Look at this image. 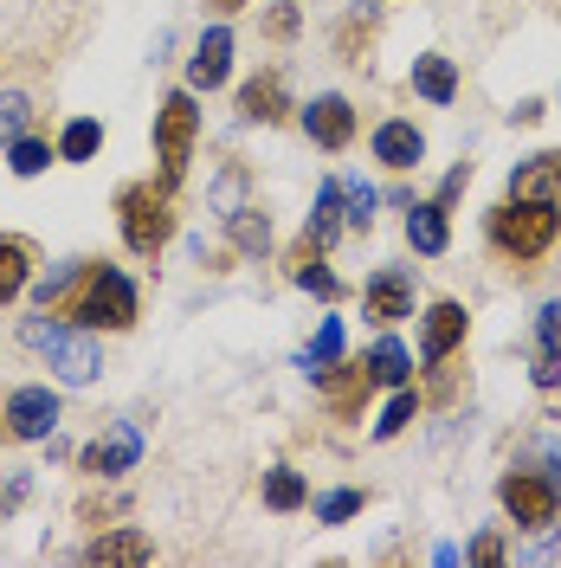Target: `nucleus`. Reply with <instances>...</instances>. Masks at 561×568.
<instances>
[{
  "mask_svg": "<svg viewBox=\"0 0 561 568\" xmlns=\"http://www.w3.org/2000/svg\"><path fill=\"white\" fill-rule=\"evenodd\" d=\"M284 78L278 71H265V78H252L246 91H239V116H246V123H278L284 116Z\"/></svg>",
  "mask_w": 561,
  "mask_h": 568,
  "instance_id": "obj_21",
  "label": "nucleus"
},
{
  "mask_svg": "<svg viewBox=\"0 0 561 568\" xmlns=\"http://www.w3.org/2000/svg\"><path fill=\"white\" fill-rule=\"evenodd\" d=\"M142 459V433L130 420H104V433L84 446V471L91 478H123V471H136Z\"/></svg>",
  "mask_w": 561,
  "mask_h": 568,
  "instance_id": "obj_7",
  "label": "nucleus"
},
{
  "mask_svg": "<svg viewBox=\"0 0 561 568\" xmlns=\"http://www.w3.org/2000/svg\"><path fill=\"white\" fill-rule=\"evenodd\" d=\"M368 375H375V382H387V388H407V375H414V355L400 349L394 336H381V343L368 349Z\"/></svg>",
  "mask_w": 561,
  "mask_h": 568,
  "instance_id": "obj_22",
  "label": "nucleus"
},
{
  "mask_svg": "<svg viewBox=\"0 0 561 568\" xmlns=\"http://www.w3.org/2000/svg\"><path fill=\"white\" fill-rule=\"evenodd\" d=\"M239 207H246V175H239V169H226V175L213 181V213L226 220V213H239Z\"/></svg>",
  "mask_w": 561,
  "mask_h": 568,
  "instance_id": "obj_31",
  "label": "nucleus"
},
{
  "mask_svg": "<svg viewBox=\"0 0 561 568\" xmlns=\"http://www.w3.org/2000/svg\"><path fill=\"white\" fill-rule=\"evenodd\" d=\"M484 240H491V252H503L510 265L542 258V252L561 240V201H503V207H491V220H484Z\"/></svg>",
  "mask_w": 561,
  "mask_h": 568,
  "instance_id": "obj_2",
  "label": "nucleus"
},
{
  "mask_svg": "<svg viewBox=\"0 0 561 568\" xmlns=\"http://www.w3.org/2000/svg\"><path fill=\"white\" fill-rule=\"evenodd\" d=\"M226 233H233V246H239V252H265V246H272V220H265L258 207L226 213Z\"/></svg>",
  "mask_w": 561,
  "mask_h": 568,
  "instance_id": "obj_25",
  "label": "nucleus"
},
{
  "mask_svg": "<svg viewBox=\"0 0 561 568\" xmlns=\"http://www.w3.org/2000/svg\"><path fill=\"white\" fill-rule=\"evenodd\" d=\"M7 169H13V175H39V169H52V142L13 136L7 142Z\"/></svg>",
  "mask_w": 561,
  "mask_h": 568,
  "instance_id": "obj_27",
  "label": "nucleus"
},
{
  "mask_svg": "<svg viewBox=\"0 0 561 568\" xmlns=\"http://www.w3.org/2000/svg\"><path fill=\"white\" fill-rule=\"evenodd\" d=\"M497 497H503V510L517 517V530H549V524H555V510H561L555 485H549L542 471H503Z\"/></svg>",
  "mask_w": 561,
  "mask_h": 568,
  "instance_id": "obj_6",
  "label": "nucleus"
},
{
  "mask_svg": "<svg viewBox=\"0 0 561 568\" xmlns=\"http://www.w3.org/2000/svg\"><path fill=\"white\" fill-rule=\"evenodd\" d=\"M0 420H7V439H52V426H59V394L52 388H13L7 407H0Z\"/></svg>",
  "mask_w": 561,
  "mask_h": 568,
  "instance_id": "obj_8",
  "label": "nucleus"
},
{
  "mask_svg": "<svg viewBox=\"0 0 561 568\" xmlns=\"http://www.w3.org/2000/svg\"><path fill=\"white\" fill-rule=\"evenodd\" d=\"M194 136H201V104H194V91H169L162 110H155V162H162V187H175V181L187 175Z\"/></svg>",
  "mask_w": 561,
  "mask_h": 568,
  "instance_id": "obj_5",
  "label": "nucleus"
},
{
  "mask_svg": "<svg viewBox=\"0 0 561 568\" xmlns=\"http://www.w3.org/2000/svg\"><path fill=\"white\" fill-rule=\"evenodd\" d=\"M226 71H233V27H207L187 59V91H220Z\"/></svg>",
  "mask_w": 561,
  "mask_h": 568,
  "instance_id": "obj_10",
  "label": "nucleus"
},
{
  "mask_svg": "<svg viewBox=\"0 0 561 568\" xmlns=\"http://www.w3.org/2000/svg\"><path fill=\"white\" fill-rule=\"evenodd\" d=\"M0 504H7V497H0Z\"/></svg>",
  "mask_w": 561,
  "mask_h": 568,
  "instance_id": "obj_40",
  "label": "nucleus"
},
{
  "mask_svg": "<svg viewBox=\"0 0 561 568\" xmlns=\"http://www.w3.org/2000/svg\"><path fill=\"white\" fill-rule=\"evenodd\" d=\"M116 220H123V246L136 258H155V252L175 240V207H169V187L155 181H130L116 194Z\"/></svg>",
  "mask_w": 561,
  "mask_h": 568,
  "instance_id": "obj_3",
  "label": "nucleus"
},
{
  "mask_svg": "<svg viewBox=\"0 0 561 568\" xmlns=\"http://www.w3.org/2000/svg\"><path fill=\"white\" fill-rule=\"evenodd\" d=\"M465 556H471V562H484V568H491V562H503V536H497V530L471 536V549H465Z\"/></svg>",
  "mask_w": 561,
  "mask_h": 568,
  "instance_id": "obj_35",
  "label": "nucleus"
},
{
  "mask_svg": "<svg viewBox=\"0 0 561 568\" xmlns=\"http://www.w3.org/2000/svg\"><path fill=\"white\" fill-rule=\"evenodd\" d=\"M361 304H368V317L375 323L414 317V272H407V265H381L375 278L361 284Z\"/></svg>",
  "mask_w": 561,
  "mask_h": 568,
  "instance_id": "obj_9",
  "label": "nucleus"
},
{
  "mask_svg": "<svg viewBox=\"0 0 561 568\" xmlns=\"http://www.w3.org/2000/svg\"><path fill=\"white\" fill-rule=\"evenodd\" d=\"M84 562H130V568H142V562H155V542L142 530H104L91 549H84Z\"/></svg>",
  "mask_w": 561,
  "mask_h": 568,
  "instance_id": "obj_19",
  "label": "nucleus"
},
{
  "mask_svg": "<svg viewBox=\"0 0 561 568\" xmlns=\"http://www.w3.org/2000/svg\"><path fill=\"white\" fill-rule=\"evenodd\" d=\"M33 240H20V233H0V304H13L27 278H33Z\"/></svg>",
  "mask_w": 561,
  "mask_h": 568,
  "instance_id": "obj_18",
  "label": "nucleus"
},
{
  "mask_svg": "<svg viewBox=\"0 0 561 568\" xmlns=\"http://www.w3.org/2000/svg\"><path fill=\"white\" fill-rule=\"evenodd\" d=\"M414 91H420L426 104H452V98H458V65L446 59V52L414 59Z\"/></svg>",
  "mask_w": 561,
  "mask_h": 568,
  "instance_id": "obj_20",
  "label": "nucleus"
},
{
  "mask_svg": "<svg viewBox=\"0 0 561 568\" xmlns=\"http://www.w3.org/2000/svg\"><path fill=\"white\" fill-rule=\"evenodd\" d=\"M549 485H555V497H561V446H549Z\"/></svg>",
  "mask_w": 561,
  "mask_h": 568,
  "instance_id": "obj_38",
  "label": "nucleus"
},
{
  "mask_svg": "<svg viewBox=\"0 0 561 568\" xmlns=\"http://www.w3.org/2000/svg\"><path fill=\"white\" fill-rule=\"evenodd\" d=\"M33 130V98L27 91H0V142L27 136Z\"/></svg>",
  "mask_w": 561,
  "mask_h": 568,
  "instance_id": "obj_28",
  "label": "nucleus"
},
{
  "mask_svg": "<svg viewBox=\"0 0 561 568\" xmlns=\"http://www.w3.org/2000/svg\"><path fill=\"white\" fill-rule=\"evenodd\" d=\"M304 497H310V491H304V478H297L290 465H278V471L265 478V504H272V510H297Z\"/></svg>",
  "mask_w": 561,
  "mask_h": 568,
  "instance_id": "obj_29",
  "label": "nucleus"
},
{
  "mask_svg": "<svg viewBox=\"0 0 561 568\" xmlns=\"http://www.w3.org/2000/svg\"><path fill=\"white\" fill-rule=\"evenodd\" d=\"M465 329H471V317H465V304H452V297H439L432 311H426V329H420V362L426 368H439L446 355L465 343Z\"/></svg>",
  "mask_w": 561,
  "mask_h": 568,
  "instance_id": "obj_11",
  "label": "nucleus"
},
{
  "mask_svg": "<svg viewBox=\"0 0 561 568\" xmlns=\"http://www.w3.org/2000/svg\"><path fill=\"white\" fill-rule=\"evenodd\" d=\"M98 149H104V123H98V116L65 123V136H59V162H91Z\"/></svg>",
  "mask_w": 561,
  "mask_h": 568,
  "instance_id": "obj_24",
  "label": "nucleus"
},
{
  "mask_svg": "<svg viewBox=\"0 0 561 568\" xmlns=\"http://www.w3.org/2000/svg\"><path fill=\"white\" fill-rule=\"evenodd\" d=\"M510 201H561V149H542L510 169Z\"/></svg>",
  "mask_w": 561,
  "mask_h": 568,
  "instance_id": "obj_13",
  "label": "nucleus"
},
{
  "mask_svg": "<svg viewBox=\"0 0 561 568\" xmlns=\"http://www.w3.org/2000/svg\"><path fill=\"white\" fill-rule=\"evenodd\" d=\"M420 155H426V136L407 116H394V123L375 130V162H381V169H420Z\"/></svg>",
  "mask_w": 561,
  "mask_h": 568,
  "instance_id": "obj_16",
  "label": "nucleus"
},
{
  "mask_svg": "<svg viewBox=\"0 0 561 568\" xmlns=\"http://www.w3.org/2000/svg\"><path fill=\"white\" fill-rule=\"evenodd\" d=\"M329 362H343V323H336V317H329L323 329H316V343L304 349V362H297V368H304V375L316 382V375H323Z\"/></svg>",
  "mask_w": 561,
  "mask_h": 568,
  "instance_id": "obj_26",
  "label": "nucleus"
},
{
  "mask_svg": "<svg viewBox=\"0 0 561 568\" xmlns=\"http://www.w3.org/2000/svg\"><path fill=\"white\" fill-rule=\"evenodd\" d=\"M407 246L420 252V258H439V252L452 246V220H446V201H420V207H407Z\"/></svg>",
  "mask_w": 561,
  "mask_h": 568,
  "instance_id": "obj_15",
  "label": "nucleus"
},
{
  "mask_svg": "<svg viewBox=\"0 0 561 568\" xmlns=\"http://www.w3.org/2000/svg\"><path fill=\"white\" fill-rule=\"evenodd\" d=\"M226 7H239V0H226Z\"/></svg>",
  "mask_w": 561,
  "mask_h": 568,
  "instance_id": "obj_39",
  "label": "nucleus"
},
{
  "mask_svg": "<svg viewBox=\"0 0 561 568\" xmlns=\"http://www.w3.org/2000/svg\"><path fill=\"white\" fill-rule=\"evenodd\" d=\"M20 343L65 382V388H91L104 375V343L91 329H71V323H52V317H27L20 323Z\"/></svg>",
  "mask_w": 561,
  "mask_h": 568,
  "instance_id": "obj_1",
  "label": "nucleus"
},
{
  "mask_svg": "<svg viewBox=\"0 0 561 568\" xmlns=\"http://www.w3.org/2000/svg\"><path fill=\"white\" fill-rule=\"evenodd\" d=\"M71 317L84 329H130L136 323V284L123 278L116 265H84L78 272V297H71Z\"/></svg>",
  "mask_w": 561,
  "mask_h": 568,
  "instance_id": "obj_4",
  "label": "nucleus"
},
{
  "mask_svg": "<svg viewBox=\"0 0 561 568\" xmlns=\"http://www.w3.org/2000/svg\"><path fill=\"white\" fill-rule=\"evenodd\" d=\"M272 33H278V39L297 33V13H290V7H278V13H272Z\"/></svg>",
  "mask_w": 561,
  "mask_h": 568,
  "instance_id": "obj_37",
  "label": "nucleus"
},
{
  "mask_svg": "<svg viewBox=\"0 0 561 568\" xmlns=\"http://www.w3.org/2000/svg\"><path fill=\"white\" fill-rule=\"evenodd\" d=\"M536 343H542V355H555L561 362V304H542V317H536Z\"/></svg>",
  "mask_w": 561,
  "mask_h": 568,
  "instance_id": "obj_34",
  "label": "nucleus"
},
{
  "mask_svg": "<svg viewBox=\"0 0 561 568\" xmlns=\"http://www.w3.org/2000/svg\"><path fill=\"white\" fill-rule=\"evenodd\" d=\"M290 284H297V291H310V297H323V304H336V297H343V278L323 265V246H316L310 233L290 246Z\"/></svg>",
  "mask_w": 561,
  "mask_h": 568,
  "instance_id": "obj_14",
  "label": "nucleus"
},
{
  "mask_svg": "<svg viewBox=\"0 0 561 568\" xmlns=\"http://www.w3.org/2000/svg\"><path fill=\"white\" fill-rule=\"evenodd\" d=\"M343 220L361 226V233L375 226V187H368V181H343Z\"/></svg>",
  "mask_w": 561,
  "mask_h": 568,
  "instance_id": "obj_30",
  "label": "nucleus"
},
{
  "mask_svg": "<svg viewBox=\"0 0 561 568\" xmlns=\"http://www.w3.org/2000/svg\"><path fill=\"white\" fill-rule=\"evenodd\" d=\"M561 382V362L555 355H542V362H536V388H555Z\"/></svg>",
  "mask_w": 561,
  "mask_h": 568,
  "instance_id": "obj_36",
  "label": "nucleus"
},
{
  "mask_svg": "<svg viewBox=\"0 0 561 568\" xmlns=\"http://www.w3.org/2000/svg\"><path fill=\"white\" fill-rule=\"evenodd\" d=\"M336 233H343V181H323L316 213H310V240L316 246H336Z\"/></svg>",
  "mask_w": 561,
  "mask_h": 568,
  "instance_id": "obj_23",
  "label": "nucleus"
},
{
  "mask_svg": "<svg viewBox=\"0 0 561 568\" xmlns=\"http://www.w3.org/2000/svg\"><path fill=\"white\" fill-rule=\"evenodd\" d=\"M361 504H368L361 491H329L323 504H316V517H323V524H349V517L361 510Z\"/></svg>",
  "mask_w": 561,
  "mask_h": 568,
  "instance_id": "obj_33",
  "label": "nucleus"
},
{
  "mask_svg": "<svg viewBox=\"0 0 561 568\" xmlns=\"http://www.w3.org/2000/svg\"><path fill=\"white\" fill-rule=\"evenodd\" d=\"M414 414H420V394H407V388H400V394H394V407H387L381 420H375V439H394V433H400V426L414 420Z\"/></svg>",
  "mask_w": 561,
  "mask_h": 568,
  "instance_id": "obj_32",
  "label": "nucleus"
},
{
  "mask_svg": "<svg viewBox=\"0 0 561 568\" xmlns=\"http://www.w3.org/2000/svg\"><path fill=\"white\" fill-rule=\"evenodd\" d=\"M304 130H310V142H323V149H349L355 142V104L343 91H323V98H310V110H304Z\"/></svg>",
  "mask_w": 561,
  "mask_h": 568,
  "instance_id": "obj_12",
  "label": "nucleus"
},
{
  "mask_svg": "<svg viewBox=\"0 0 561 568\" xmlns=\"http://www.w3.org/2000/svg\"><path fill=\"white\" fill-rule=\"evenodd\" d=\"M316 388L329 394V407H336V414H349V407H361V400H368L375 375H368V362H361V368H343V362H329V368L316 375Z\"/></svg>",
  "mask_w": 561,
  "mask_h": 568,
  "instance_id": "obj_17",
  "label": "nucleus"
}]
</instances>
